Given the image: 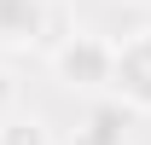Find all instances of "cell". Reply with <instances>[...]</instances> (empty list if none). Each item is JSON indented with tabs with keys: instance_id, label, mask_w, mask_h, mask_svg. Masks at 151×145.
<instances>
[{
	"instance_id": "7",
	"label": "cell",
	"mask_w": 151,
	"mask_h": 145,
	"mask_svg": "<svg viewBox=\"0 0 151 145\" xmlns=\"http://www.w3.org/2000/svg\"><path fill=\"white\" fill-rule=\"evenodd\" d=\"M139 6H151V0H139Z\"/></svg>"
},
{
	"instance_id": "2",
	"label": "cell",
	"mask_w": 151,
	"mask_h": 145,
	"mask_svg": "<svg viewBox=\"0 0 151 145\" xmlns=\"http://www.w3.org/2000/svg\"><path fill=\"white\" fill-rule=\"evenodd\" d=\"M52 64H58V75L70 81V87H87V93H99V87H111V70H116V41H99V35H76L70 29V41L52 52Z\"/></svg>"
},
{
	"instance_id": "4",
	"label": "cell",
	"mask_w": 151,
	"mask_h": 145,
	"mask_svg": "<svg viewBox=\"0 0 151 145\" xmlns=\"http://www.w3.org/2000/svg\"><path fill=\"white\" fill-rule=\"evenodd\" d=\"M122 128H128V110L122 105H99L87 116V128H76V145H122Z\"/></svg>"
},
{
	"instance_id": "3",
	"label": "cell",
	"mask_w": 151,
	"mask_h": 145,
	"mask_svg": "<svg viewBox=\"0 0 151 145\" xmlns=\"http://www.w3.org/2000/svg\"><path fill=\"white\" fill-rule=\"evenodd\" d=\"M111 93L122 99V110H151V29H134L128 41H116Z\"/></svg>"
},
{
	"instance_id": "1",
	"label": "cell",
	"mask_w": 151,
	"mask_h": 145,
	"mask_svg": "<svg viewBox=\"0 0 151 145\" xmlns=\"http://www.w3.org/2000/svg\"><path fill=\"white\" fill-rule=\"evenodd\" d=\"M64 47V23H58L52 0H0V47Z\"/></svg>"
},
{
	"instance_id": "5",
	"label": "cell",
	"mask_w": 151,
	"mask_h": 145,
	"mask_svg": "<svg viewBox=\"0 0 151 145\" xmlns=\"http://www.w3.org/2000/svg\"><path fill=\"white\" fill-rule=\"evenodd\" d=\"M0 145H47V134H41V122H6Z\"/></svg>"
},
{
	"instance_id": "6",
	"label": "cell",
	"mask_w": 151,
	"mask_h": 145,
	"mask_svg": "<svg viewBox=\"0 0 151 145\" xmlns=\"http://www.w3.org/2000/svg\"><path fill=\"white\" fill-rule=\"evenodd\" d=\"M0 105H12V75H0Z\"/></svg>"
}]
</instances>
